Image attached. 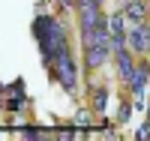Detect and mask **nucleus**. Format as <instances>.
<instances>
[{"label": "nucleus", "instance_id": "obj_5", "mask_svg": "<svg viewBox=\"0 0 150 141\" xmlns=\"http://www.w3.org/2000/svg\"><path fill=\"white\" fill-rule=\"evenodd\" d=\"M108 57H111V45H90V48H84V66L87 69H99Z\"/></svg>", "mask_w": 150, "mask_h": 141}, {"label": "nucleus", "instance_id": "obj_3", "mask_svg": "<svg viewBox=\"0 0 150 141\" xmlns=\"http://www.w3.org/2000/svg\"><path fill=\"white\" fill-rule=\"evenodd\" d=\"M126 42L132 54H150V24H129V33H126Z\"/></svg>", "mask_w": 150, "mask_h": 141}, {"label": "nucleus", "instance_id": "obj_16", "mask_svg": "<svg viewBox=\"0 0 150 141\" xmlns=\"http://www.w3.org/2000/svg\"><path fill=\"white\" fill-rule=\"evenodd\" d=\"M99 3H102V0H78V9L81 6H99Z\"/></svg>", "mask_w": 150, "mask_h": 141}, {"label": "nucleus", "instance_id": "obj_13", "mask_svg": "<svg viewBox=\"0 0 150 141\" xmlns=\"http://www.w3.org/2000/svg\"><path fill=\"white\" fill-rule=\"evenodd\" d=\"M75 123H78V126H90V111L78 108V111H75Z\"/></svg>", "mask_w": 150, "mask_h": 141}, {"label": "nucleus", "instance_id": "obj_6", "mask_svg": "<svg viewBox=\"0 0 150 141\" xmlns=\"http://www.w3.org/2000/svg\"><path fill=\"white\" fill-rule=\"evenodd\" d=\"M99 24H105V18H102V12H99V6H81V9H78V27H81V33L99 27Z\"/></svg>", "mask_w": 150, "mask_h": 141}, {"label": "nucleus", "instance_id": "obj_14", "mask_svg": "<svg viewBox=\"0 0 150 141\" xmlns=\"http://www.w3.org/2000/svg\"><path fill=\"white\" fill-rule=\"evenodd\" d=\"M129 114H132V105H129V102H123V105H120V114H117V117H120V120H129Z\"/></svg>", "mask_w": 150, "mask_h": 141}, {"label": "nucleus", "instance_id": "obj_17", "mask_svg": "<svg viewBox=\"0 0 150 141\" xmlns=\"http://www.w3.org/2000/svg\"><path fill=\"white\" fill-rule=\"evenodd\" d=\"M147 117H150V108H147Z\"/></svg>", "mask_w": 150, "mask_h": 141}, {"label": "nucleus", "instance_id": "obj_15", "mask_svg": "<svg viewBox=\"0 0 150 141\" xmlns=\"http://www.w3.org/2000/svg\"><path fill=\"white\" fill-rule=\"evenodd\" d=\"M135 138H141V141H144V138H150V120H147L141 129H138V135H135Z\"/></svg>", "mask_w": 150, "mask_h": 141}, {"label": "nucleus", "instance_id": "obj_4", "mask_svg": "<svg viewBox=\"0 0 150 141\" xmlns=\"http://www.w3.org/2000/svg\"><path fill=\"white\" fill-rule=\"evenodd\" d=\"M147 78H150V63H147V60L135 63V72H132V78H129V93L135 96V105H141V96H144Z\"/></svg>", "mask_w": 150, "mask_h": 141}, {"label": "nucleus", "instance_id": "obj_12", "mask_svg": "<svg viewBox=\"0 0 150 141\" xmlns=\"http://www.w3.org/2000/svg\"><path fill=\"white\" fill-rule=\"evenodd\" d=\"M18 135H21V138H45V132H42V129H36V126H21Z\"/></svg>", "mask_w": 150, "mask_h": 141}, {"label": "nucleus", "instance_id": "obj_7", "mask_svg": "<svg viewBox=\"0 0 150 141\" xmlns=\"http://www.w3.org/2000/svg\"><path fill=\"white\" fill-rule=\"evenodd\" d=\"M147 12H150V3L147 0H126V6H123V15H126L129 24H141L147 18ZM129 33V30H126Z\"/></svg>", "mask_w": 150, "mask_h": 141}, {"label": "nucleus", "instance_id": "obj_11", "mask_svg": "<svg viewBox=\"0 0 150 141\" xmlns=\"http://www.w3.org/2000/svg\"><path fill=\"white\" fill-rule=\"evenodd\" d=\"M24 102H27V99H24V93L12 90V96L6 99V111H12V114H15V111H24Z\"/></svg>", "mask_w": 150, "mask_h": 141}, {"label": "nucleus", "instance_id": "obj_10", "mask_svg": "<svg viewBox=\"0 0 150 141\" xmlns=\"http://www.w3.org/2000/svg\"><path fill=\"white\" fill-rule=\"evenodd\" d=\"M105 105H108V87L96 84L93 87V111H105Z\"/></svg>", "mask_w": 150, "mask_h": 141}, {"label": "nucleus", "instance_id": "obj_8", "mask_svg": "<svg viewBox=\"0 0 150 141\" xmlns=\"http://www.w3.org/2000/svg\"><path fill=\"white\" fill-rule=\"evenodd\" d=\"M117 75H120V81H126L129 84V78H132V72H135V60H132V51L129 48H123V51H117Z\"/></svg>", "mask_w": 150, "mask_h": 141}, {"label": "nucleus", "instance_id": "obj_9", "mask_svg": "<svg viewBox=\"0 0 150 141\" xmlns=\"http://www.w3.org/2000/svg\"><path fill=\"white\" fill-rule=\"evenodd\" d=\"M108 30H111V36H126V30H129L126 15H123V12H111V18H108Z\"/></svg>", "mask_w": 150, "mask_h": 141}, {"label": "nucleus", "instance_id": "obj_2", "mask_svg": "<svg viewBox=\"0 0 150 141\" xmlns=\"http://www.w3.org/2000/svg\"><path fill=\"white\" fill-rule=\"evenodd\" d=\"M48 72H51V81L57 84H63V90L66 93H75L78 90V69H75V57L69 54V48L66 51H60V54L54 57V63L48 66Z\"/></svg>", "mask_w": 150, "mask_h": 141}, {"label": "nucleus", "instance_id": "obj_1", "mask_svg": "<svg viewBox=\"0 0 150 141\" xmlns=\"http://www.w3.org/2000/svg\"><path fill=\"white\" fill-rule=\"evenodd\" d=\"M33 33H36V42H39V51H42V63L51 66L54 57L60 51H66V27L60 24L57 18L51 15H39L33 21Z\"/></svg>", "mask_w": 150, "mask_h": 141}, {"label": "nucleus", "instance_id": "obj_18", "mask_svg": "<svg viewBox=\"0 0 150 141\" xmlns=\"http://www.w3.org/2000/svg\"><path fill=\"white\" fill-rule=\"evenodd\" d=\"M147 3H150V0H147Z\"/></svg>", "mask_w": 150, "mask_h": 141}]
</instances>
